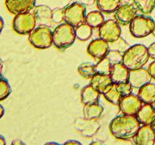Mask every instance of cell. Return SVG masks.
I'll list each match as a JSON object with an SVG mask.
<instances>
[{
	"mask_svg": "<svg viewBox=\"0 0 155 145\" xmlns=\"http://www.w3.org/2000/svg\"><path fill=\"white\" fill-rule=\"evenodd\" d=\"M141 125L136 116L122 114L113 119L110 123V131L117 140H128L134 137Z\"/></svg>",
	"mask_w": 155,
	"mask_h": 145,
	"instance_id": "6da1fadb",
	"label": "cell"
},
{
	"mask_svg": "<svg viewBox=\"0 0 155 145\" xmlns=\"http://www.w3.org/2000/svg\"><path fill=\"white\" fill-rule=\"evenodd\" d=\"M149 59L147 47L143 44H135L129 47L123 53L122 62L129 70H135L144 67Z\"/></svg>",
	"mask_w": 155,
	"mask_h": 145,
	"instance_id": "7a4b0ae2",
	"label": "cell"
},
{
	"mask_svg": "<svg viewBox=\"0 0 155 145\" xmlns=\"http://www.w3.org/2000/svg\"><path fill=\"white\" fill-rule=\"evenodd\" d=\"M75 39V27L67 22L61 23L54 30L53 44L58 49H67L73 45Z\"/></svg>",
	"mask_w": 155,
	"mask_h": 145,
	"instance_id": "3957f363",
	"label": "cell"
},
{
	"mask_svg": "<svg viewBox=\"0 0 155 145\" xmlns=\"http://www.w3.org/2000/svg\"><path fill=\"white\" fill-rule=\"evenodd\" d=\"M29 41L38 49H47L53 44V31L47 25H40L29 34Z\"/></svg>",
	"mask_w": 155,
	"mask_h": 145,
	"instance_id": "277c9868",
	"label": "cell"
},
{
	"mask_svg": "<svg viewBox=\"0 0 155 145\" xmlns=\"http://www.w3.org/2000/svg\"><path fill=\"white\" fill-rule=\"evenodd\" d=\"M155 21L149 16L137 15L130 23V31L135 38H144L153 33Z\"/></svg>",
	"mask_w": 155,
	"mask_h": 145,
	"instance_id": "5b68a950",
	"label": "cell"
},
{
	"mask_svg": "<svg viewBox=\"0 0 155 145\" xmlns=\"http://www.w3.org/2000/svg\"><path fill=\"white\" fill-rule=\"evenodd\" d=\"M86 11V5L79 2H73L64 9V21L73 27H78L85 22Z\"/></svg>",
	"mask_w": 155,
	"mask_h": 145,
	"instance_id": "8992f818",
	"label": "cell"
},
{
	"mask_svg": "<svg viewBox=\"0 0 155 145\" xmlns=\"http://www.w3.org/2000/svg\"><path fill=\"white\" fill-rule=\"evenodd\" d=\"M37 21L33 12H24L16 15L13 20L14 31L20 35H29L36 27Z\"/></svg>",
	"mask_w": 155,
	"mask_h": 145,
	"instance_id": "52a82bcc",
	"label": "cell"
},
{
	"mask_svg": "<svg viewBox=\"0 0 155 145\" xmlns=\"http://www.w3.org/2000/svg\"><path fill=\"white\" fill-rule=\"evenodd\" d=\"M132 90L133 87L128 82L120 83H113L107 87L102 95L110 103L118 105L121 99L124 96L132 93Z\"/></svg>",
	"mask_w": 155,
	"mask_h": 145,
	"instance_id": "ba28073f",
	"label": "cell"
},
{
	"mask_svg": "<svg viewBox=\"0 0 155 145\" xmlns=\"http://www.w3.org/2000/svg\"><path fill=\"white\" fill-rule=\"evenodd\" d=\"M122 34V30L119 23L113 19L105 21L98 27V35L101 39L109 43L114 42L119 39Z\"/></svg>",
	"mask_w": 155,
	"mask_h": 145,
	"instance_id": "9c48e42d",
	"label": "cell"
},
{
	"mask_svg": "<svg viewBox=\"0 0 155 145\" xmlns=\"http://www.w3.org/2000/svg\"><path fill=\"white\" fill-rule=\"evenodd\" d=\"M143 103L139 97L133 94H130L124 96L118 103L120 111L122 114L136 116L137 112L142 107Z\"/></svg>",
	"mask_w": 155,
	"mask_h": 145,
	"instance_id": "30bf717a",
	"label": "cell"
},
{
	"mask_svg": "<svg viewBox=\"0 0 155 145\" xmlns=\"http://www.w3.org/2000/svg\"><path fill=\"white\" fill-rule=\"evenodd\" d=\"M75 129L78 133L85 137H92L98 132L100 123L97 120H88L84 118H78L74 122Z\"/></svg>",
	"mask_w": 155,
	"mask_h": 145,
	"instance_id": "8fae6325",
	"label": "cell"
},
{
	"mask_svg": "<svg viewBox=\"0 0 155 145\" xmlns=\"http://www.w3.org/2000/svg\"><path fill=\"white\" fill-rule=\"evenodd\" d=\"M137 9L134 4L126 3L122 4L114 12V19L119 24H130L134 19L137 16Z\"/></svg>",
	"mask_w": 155,
	"mask_h": 145,
	"instance_id": "7c38bea8",
	"label": "cell"
},
{
	"mask_svg": "<svg viewBox=\"0 0 155 145\" xmlns=\"http://www.w3.org/2000/svg\"><path fill=\"white\" fill-rule=\"evenodd\" d=\"M151 79L152 77L148 69H145L144 67L135 70H130L128 83L132 86L133 88L139 89L146 83H150Z\"/></svg>",
	"mask_w": 155,
	"mask_h": 145,
	"instance_id": "4fadbf2b",
	"label": "cell"
},
{
	"mask_svg": "<svg viewBox=\"0 0 155 145\" xmlns=\"http://www.w3.org/2000/svg\"><path fill=\"white\" fill-rule=\"evenodd\" d=\"M110 52V45L102 39H96L90 42L87 47V52L91 57L96 59H101L107 56Z\"/></svg>",
	"mask_w": 155,
	"mask_h": 145,
	"instance_id": "5bb4252c",
	"label": "cell"
},
{
	"mask_svg": "<svg viewBox=\"0 0 155 145\" xmlns=\"http://www.w3.org/2000/svg\"><path fill=\"white\" fill-rule=\"evenodd\" d=\"M7 10L13 15L29 12L35 8L36 0H5Z\"/></svg>",
	"mask_w": 155,
	"mask_h": 145,
	"instance_id": "9a60e30c",
	"label": "cell"
},
{
	"mask_svg": "<svg viewBox=\"0 0 155 145\" xmlns=\"http://www.w3.org/2000/svg\"><path fill=\"white\" fill-rule=\"evenodd\" d=\"M133 139L137 145H155V131L151 125H142Z\"/></svg>",
	"mask_w": 155,
	"mask_h": 145,
	"instance_id": "2e32d148",
	"label": "cell"
},
{
	"mask_svg": "<svg viewBox=\"0 0 155 145\" xmlns=\"http://www.w3.org/2000/svg\"><path fill=\"white\" fill-rule=\"evenodd\" d=\"M130 75V70L125 66L122 62L114 63L112 66L110 72L111 79L113 83H127Z\"/></svg>",
	"mask_w": 155,
	"mask_h": 145,
	"instance_id": "e0dca14e",
	"label": "cell"
},
{
	"mask_svg": "<svg viewBox=\"0 0 155 145\" xmlns=\"http://www.w3.org/2000/svg\"><path fill=\"white\" fill-rule=\"evenodd\" d=\"M136 116L141 124L152 125L155 121V109L152 104L143 103Z\"/></svg>",
	"mask_w": 155,
	"mask_h": 145,
	"instance_id": "ac0fdd59",
	"label": "cell"
},
{
	"mask_svg": "<svg viewBox=\"0 0 155 145\" xmlns=\"http://www.w3.org/2000/svg\"><path fill=\"white\" fill-rule=\"evenodd\" d=\"M113 83V81L111 79L110 76L107 75H102V74L96 73L94 76L91 79L90 84L97 90L100 94H103L107 87L110 84Z\"/></svg>",
	"mask_w": 155,
	"mask_h": 145,
	"instance_id": "d6986e66",
	"label": "cell"
},
{
	"mask_svg": "<svg viewBox=\"0 0 155 145\" xmlns=\"http://www.w3.org/2000/svg\"><path fill=\"white\" fill-rule=\"evenodd\" d=\"M36 18L37 22L42 25H45L46 23H50L52 21V12L53 11L47 6L45 5H40L35 6V8L32 10Z\"/></svg>",
	"mask_w": 155,
	"mask_h": 145,
	"instance_id": "ffe728a7",
	"label": "cell"
},
{
	"mask_svg": "<svg viewBox=\"0 0 155 145\" xmlns=\"http://www.w3.org/2000/svg\"><path fill=\"white\" fill-rule=\"evenodd\" d=\"M137 96L143 103L152 104L155 101V84L148 83L138 89Z\"/></svg>",
	"mask_w": 155,
	"mask_h": 145,
	"instance_id": "44dd1931",
	"label": "cell"
},
{
	"mask_svg": "<svg viewBox=\"0 0 155 145\" xmlns=\"http://www.w3.org/2000/svg\"><path fill=\"white\" fill-rule=\"evenodd\" d=\"M101 94L94 88L91 84L84 87L81 91V100L84 104L96 103L98 101Z\"/></svg>",
	"mask_w": 155,
	"mask_h": 145,
	"instance_id": "7402d4cb",
	"label": "cell"
},
{
	"mask_svg": "<svg viewBox=\"0 0 155 145\" xmlns=\"http://www.w3.org/2000/svg\"><path fill=\"white\" fill-rule=\"evenodd\" d=\"M103 107L101 104L96 102L93 103L85 104L83 107V115L88 120H97L103 113Z\"/></svg>",
	"mask_w": 155,
	"mask_h": 145,
	"instance_id": "603a6c76",
	"label": "cell"
},
{
	"mask_svg": "<svg viewBox=\"0 0 155 145\" xmlns=\"http://www.w3.org/2000/svg\"><path fill=\"white\" fill-rule=\"evenodd\" d=\"M122 0H96V4L100 11L110 14L115 12L122 5Z\"/></svg>",
	"mask_w": 155,
	"mask_h": 145,
	"instance_id": "cb8c5ba5",
	"label": "cell"
},
{
	"mask_svg": "<svg viewBox=\"0 0 155 145\" xmlns=\"http://www.w3.org/2000/svg\"><path fill=\"white\" fill-rule=\"evenodd\" d=\"M104 22V16L100 11H93L88 13L85 20V22H87L92 28H98Z\"/></svg>",
	"mask_w": 155,
	"mask_h": 145,
	"instance_id": "d4e9b609",
	"label": "cell"
},
{
	"mask_svg": "<svg viewBox=\"0 0 155 145\" xmlns=\"http://www.w3.org/2000/svg\"><path fill=\"white\" fill-rule=\"evenodd\" d=\"M133 2L143 15H150L155 9V0H133Z\"/></svg>",
	"mask_w": 155,
	"mask_h": 145,
	"instance_id": "484cf974",
	"label": "cell"
},
{
	"mask_svg": "<svg viewBox=\"0 0 155 145\" xmlns=\"http://www.w3.org/2000/svg\"><path fill=\"white\" fill-rule=\"evenodd\" d=\"M93 33V28L87 22H83L75 27L76 38L80 41H87L91 38Z\"/></svg>",
	"mask_w": 155,
	"mask_h": 145,
	"instance_id": "4316f807",
	"label": "cell"
},
{
	"mask_svg": "<svg viewBox=\"0 0 155 145\" xmlns=\"http://www.w3.org/2000/svg\"><path fill=\"white\" fill-rule=\"evenodd\" d=\"M112 62L109 59L108 57H104L98 60V62L95 64L96 73L102 74V75H107L110 76L112 69Z\"/></svg>",
	"mask_w": 155,
	"mask_h": 145,
	"instance_id": "83f0119b",
	"label": "cell"
},
{
	"mask_svg": "<svg viewBox=\"0 0 155 145\" xmlns=\"http://www.w3.org/2000/svg\"><path fill=\"white\" fill-rule=\"evenodd\" d=\"M78 72L82 77L91 79L96 74L95 65L92 64L91 62H83L78 66Z\"/></svg>",
	"mask_w": 155,
	"mask_h": 145,
	"instance_id": "f1b7e54d",
	"label": "cell"
},
{
	"mask_svg": "<svg viewBox=\"0 0 155 145\" xmlns=\"http://www.w3.org/2000/svg\"><path fill=\"white\" fill-rule=\"evenodd\" d=\"M11 88L7 79L0 77V101L4 100L10 96Z\"/></svg>",
	"mask_w": 155,
	"mask_h": 145,
	"instance_id": "f546056e",
	"label": "cell"
},
{
	"mask_svg": "<svg viewBox=\"0 0 155 145\" xmlns=\"http://www.w3.org/2000/svg\"><path fill=\"white\" fill-rule=\"evenodd\" d=\"M122 56H123V54L121 53V52H119V51L112 50V51L109 52L107 57H108L109 59L112 62V64H114V63H117V62H122Z\"/></svg>",
	"mask_w": 155,
	"mask_h": 145,
	"instance_id": "4dcf8cb0",
	"label": "cell"
},
{
	"mask_svg": "<svg viewBox=\"0 0 155 145\" xmlns=\"http://www.w3.org/2000/svg\"><path fill=\"white\" fill-rule=\"evenodd\" d=\"M64 20V9H55L52 12V21L54 23H60Z\"/></svg>",
	"mask_w": 155,
	"mask_h": 145,
	"instance_id": "1f68e13d",
	"label": "cell"
},
{
	"mask_svg": "<svg viewBox=\"0 0 155 145\" xmlns=\"http://www.w3.org/2000/svg\"><path fill=\"white\" fill-rule=\"evenodd\" d=\"M147 49H148L149 55H150V58H152L155 60V42H153V43H151L147 47Z\"/></svg>",
	"mask_w": 155,
	"mask_h": 145,
	"instance_id": "d6a6232c",
	"label": "cell"
},
{
	"mask_svg": "<svg viewBox=\"0 0 155 145\" xmlns=\"http://www.w3.org/2000/svg\"><path fill=\"white\" fill-rule=\"evenodd\" d=\"M147 69H148L149 72L150 74L152 79H155V60L153 61V62H151Z\"/></svg>",
	"mask_w": 155,
	"mask_h": 145,
	"instance_id": "836d02e7",
	"label": "cell"
},
{
	"mask_svg": "<svg viewBox=\"0 0 155 145\" xmlns=\"http://www.w3.org/2000/svg\"><path fill=\"white\" fill-rule=\"evenodd\" d=\"M82 143H80L79 141L77 140H68L65 142L64 145H81Z\"/></svg>",
	"mask_w": 155,
	"mask_h": 145,
	"instance_id": "e575fe53",
	"label": "cell"
},
{
	"mask_svg": "<svg viewBox=\"0 0 155 145\" xmlns=\"http://www.w3.org/2000/svg\"><path fill=\"white\" fill-rule=\"evenodd\" d=\"M94 2H96V0H80V2H82L85 5L93 4Z\"/></svg>",
	"mask_w": 155,
	"mask_h": 145,
	"instance_id": "d590c367",
	"label": "cell"
},
{
	"mask_svg": "<svg viewBox=\"0 0 155 145\" xmlns=\"http://www.w3.org/2000/svg\"><path fill=\"white\" fill-rule=\"evenodd\" d=\"M11 144H16V145H20V144H25L22 141L19 140H13L12 141V143H11Z\"/></svg>",
	"mask_w": 155,
	"mask_h": 145,
	"instance_id": "8d00e7d4",
	"label": "cell"
},
{
	"mask_svg": "<svg viewBox=\"0 0 155 145\" xmlns=\"http://www.w3.org/2000/svg\"><path fill=\"white\" fill-rule=\"evenodd\" d=\"M4 113H5L4 107H2V105L0 104V119L2 118V116H4Z\"/></svg>",
	"mask_w": 155,
	"mask_h": 145,
	"instance_id": "74e56055",
	"label": "cell"
},
{
	"mask_svg": "<svg viewBox=\"0 0 155 145\" xmlns=\"http://www.w3.org/2000/svg\"><path fill=\"white\" fill-rule=\"evenodd\" d=\"M3 27H4V21L0 17V33L2 32V29H3Z\"/></svg>",
	"mask_w": 155,
	"mask_h": 145,
	"instance_id": "f35d334b",
	"label": "cell"
},
{
	"mask_svg": "<svg viewBox=\"0 0 155 145\" xmlns=\"http://www.w3.org/2000/svg\"><path fill=\"white\" fill-rule=\"evenodd\" d=\"M6 144V140L5 139L3 138V136H2L0 135V145H5Z\"/></svg>",
	"mask_w": 155,
	"mask_h": 145,
	"instance_id": "ab89813d",
	"label": "cell"
},
{
	"mask_svg": "<svg viewBox=\"0 0 155 145\" xmlns=\"http://www.w3.org/2000/svg\"><path fill=\"white\" fill-rule=\"evenodd\" d=\"M91 144H103V143H102V142H100V141H94V142H92Z\"/></svg>",
	"mask_w": 155,
	"mask_h": 145,
	"instance_id": "60d3db41",
	"label": "cell"
},
{
	"mask_svg": "<svg viewBox=\"0 0 155 145\" xmlns=\"http://www.w3.org/2000/svg\"><path fill=\"white\" fill-rule=\"evenodd\" d=\"M2 67H3V64H2V62L0 60V76H1V74H2Z\"/></svg>",
	"mask_w": 155,
	"mask_h": 145,
	"instance_id": "b9f144b4",
	"label": "cell"
},
{
	"mask_svg": "<svg viewBox=\"0 0 155 145\" xmlns=\"http://www.w3.org/2000/svg\"><path fill=\"white\" fill-rule=\"evenodd\" d=\"M46 144H58V143H55V142H48V143H46Z\"/></svg>",
	"mask_w": 155,
	"mask_h": 145,
	"instance_id": "7bdbcfd3",
	"label": "cell"
},
{
	"mask_svg": "<svg viewBox=\"0 0 155 145\" xmlns=\"http://www.w3.org/2000/svg\"><path fill=\"white\" fill-rule=\"evenodd\" d=\"M151 126H152V127H153V130H154V131H155V121H154V122H153V123H152V125H151Z\"/></svg>",
	"mask_w": 155,
	"mask_h": 145,
	"instance_id": "ee69618b",
	"label": "cell"
},
{
	"mask_svg": "<svg viewBox=\"0 0 155 145\" xmlns=\"http://www.w3.org/2000/svg\"><path fill=\"white\" fill-rule=\"evenodd\" d=\"M152 35H153V36H155V26H154V29H153V33H152Z\"/></svg>",
	"mask_w": 155,
	"mask_h": 145,
	"instance_id": "f6af8a7d",
	"label": "cell"
},
{
	"mask_svg": "<svg viewBox=\"0 0 155 145\" xmlns=\"http://www.w3.org/2000/svg\"><path fill=\"white\" fill-rule=\"evenodd\" d=\"M152 106H153V108H154V109H155V101H154V102H153V103H152Z\"/></svg>",
	"mask_w": 155,
	"mask_h": 145,
	"instance_id": "bcb514c9",
	"label": "cell"
}]
</instances>
